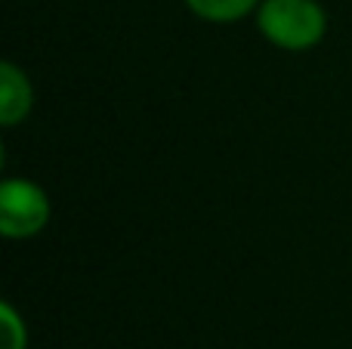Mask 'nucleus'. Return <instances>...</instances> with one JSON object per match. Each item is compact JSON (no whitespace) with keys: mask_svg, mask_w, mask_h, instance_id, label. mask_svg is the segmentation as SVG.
<instances>
[{"mask_svg":"<svg viewBox=\"0 0 352 349\" xmlns=\"http://www.w3.org/2000/svg\"><path fill=\"white\" fill-rule=\"evenodd\" d=\"M254 22L263 41L285 53H306L328 34V12L318 0H263Z\"/></svg>","mask_w":352,"mask_h":349,"instance_id":"f257e3e1","label":"nucleus"},{"mask_svg":"<svg viewBox=\"0 0 352 349\" xmlns=\"http://www.w3.org/2000/svg\"><path fill=\"white\" fill-rule=\"evenodd\" d=\"M53 220V201L41 183L28 177H6L0 183V235L6 241H28Z\"/></svg>","mask_w":352,"mask_h":349,"instance_id":"f03ea898","label":"nucleus"},{"mask_svg":"<svg viewBox=\"0 0 352 349\" xmlns=\"http://www.w3.org/2000/svg\"><path fill=\"white\" fill-rule=\"evenodd\" d=\"M34 111V84L16 62H0V127L12 130Z\"/></svg>","mask_w":352,"mask_h":349,"instance_id":"7ed1b4c3","label":"nucleus"},{"mask_svg":"<svg viewBox=\"0 0 352 349\" xmlns=\"http://www.w3.org/2000/svg\"><path fill=\"white\" fill-rule=\"evenodd\" d=\"M186 10L192 16H198L201 22H213V25H235L241 19L254 16L260 10L263 0H182Z\"/></svg>","mask_w":352,"mask_h":349,"instance_id":"20e7f679","label":"nucleus"},{"mask_svg":"<svg viewBox=\"0 0 352 349\" xmlns=\"http://www.w3.org/2000/svg\"><path fill=\"white\" fill-rule=\"evenodd\" d=\"M0 349H28V322L10 300L0 303Z\"/></svg>","mask_w":352,"mask_h":349,"instance_id":"39448f33","label":"nucleus"}]
</instances>
